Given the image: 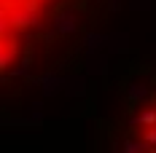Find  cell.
I'll list each match as a JSON object with an SVG mask.
<instances>
[{"label": "cell", "mask_w": 156, "mask_h": 153, "mask_svg": "<svg viewBox=\"0 0 156 153\" xmlns=\"http://www.w3.org/2000/svg\"><path fill=\"white\" fill-rule=\"evenodd\" d=\"M113 0H3V86H38L73 70Z\"/></svg>", "instance_id": "cell-1"}, {"label": "cell", "mask_w": 156, "mask_h": 153, "mask_svg": "<svg viewBox=\"0 0 156 153\" xmlns=\"http://www.w3.org/2000/svg\"><path fill=\"white\" fill-rule=\"evenodd\" d=\"M97 153H156V51L129 59L97 129Z\"/></svg>", "instance_id": "cell-2"}]
</instances>
